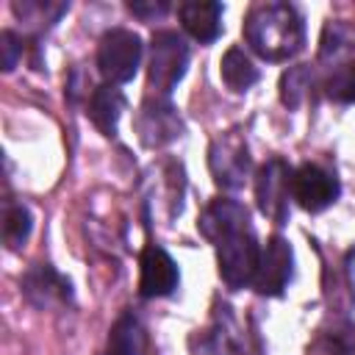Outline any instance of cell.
Instances as JSON below:
<instances>
[{
	"label": "cell",
	"instance_id": "1",
	"mask_svg": "<svg viewBox=\"0 0 355 355\" xmlns=\"http://www.w3.org/2000/svg\"><path fill=\"white\" fill-rule=\"evenodd\" d=\"M200 233L216 247V263L219 275L227 283V288H244L252 283L261 247L255 239V230L250 225V214L236 200L216 197L205 205L200 222Z\"/></svg>",
	"mask_w": 355,
	"mask_h": 355
},
{
	"label": "cell",
	"instance_id": "4",
	"mask_svg": "<svg viewBox=\"0 0 355 355\" xmlns=\"http://www.w3.org/2000/svg\"><path fill=\"white\" fill-rule=\"evenodd\" d=\"M141 64V39L128 28H111L97 47V67L108 83H128Z\"/></svg>",
	"mask_w": 355,
	"mask_h": 355
},
{
	"label": "cell",
	"instance_id": "14",
	"mask_svg": "<svg viewBox=\"0 0 355 355\" xmlns=\"http://www.w3.org/2000/svg\"><path fill=\"white\" fill-rule=\"evenodd\" d=\"M108 355H144V330L133 313H122L108 333Z\"/></svg>",
	"mask_w": 355,
	"mask_h": 355
},
{
	"label": "cell",
	"instance_id": "17",
	"mask_svg": "<svg viewBox=\"0 0 355 355\" xmlns=\"http://www.w3.org/2000/svg\"><path fill=\"white\" fill-rule=\"evenodd\" d=\"M31 227H33L31 211H28L25 205L8 202V205H6V214H3V241H6L11 250H19V247L28 241Z\"/></svg>",
	"mask_w": 355,
	"mask_h": 355
},
{
	"label": "cell",
	"instance_id": "21",
	"mask_svg": "<svg viewBox=\"0 0 355 355\" xmlns=\"http://www.w3.org/2000/svg\"><path fill=\"white\" fill-rule=\"evenodd\" d=\"M22 55V39L14 33V31H3L0 33V58H3V69L11 72L17 67Z\"/></svg>",
	"mask_w": 355,
	"mask_h": 355
},
{
	"label": "cell",
	"instance_id": "15",
	"mask_svg": "<svg viewBox=\"0 0 355 355\" xmlns=\"http://www.w3.org/2000/svg\"><path fill=\"white\" fill-rule=\"evenodd\" d=\"M219 72H222V80H225V86H227L230 92H247V89L258 80V69L252 67V61H250V58L244 55V50H239V47H230V50L225 53Z\"/></svg>",
	"mask_w": 355,
	"mask_h": 355
},
{
	"label": "cell",
	"instance_id": "16",
	"mask_svg": "<svg viewBox=\"0 0 355 355\" xmlns=\"http://www.w3.org/2000/svg\"><path fill=\"white\" fill-rule=\"evenodd\" d=\"M191 355H230L233 352V333L222 324H211L205 330H197L189 338Z\"/></svg>",
	"mask_w": 355,
	"mask_h": 355
},
{
	"label": "cell",
	"instance_id": "6",
	"mask_svg": "<svg viewBox=\"0 0 355 355\" xmlns=\"http://www.w3.org/2000/svg\"><path fill=\"white\" fill-rule=\"evenodd\" d=\"M288 191H291V169L280 158H269L255 178V200L258 208L275 219L277 225H286L288 219Z\"/></svg>",
	"mask_w": 355,
	"mask_h": 355
},
{
	"label": "cell",
	"instance_id": "20",
	"mask_svg": "<svg viewBox=\"0 0 355 355\" xmlns=\"http://www.w3.org/2000/svg\"><path fill=\"white\" fill-rule=\"evenodd\" d=\"M308 355H355V330H336L319 336Z\"/></svg>",
	"mask_w": 355,
	"mask_h": 355
},
{
	"label": "cell",
	"instance_id": "2",
	"mask_svg": "<svg viewBox=\"0 0 355 355\" xmlns=\"http://www.w3.org/2000/svg\"><path fill=\"white\" fill-rule=\"evenodd\" d=\"M244 42L266 61H288L302 50L305 22L291 3H258L244 17Z\"/></svg>",
	"mask_w": 355,
	"mask_h": 355
},
{
	"label": "cell",
	"instance_id": "3",
	"mask_svg": "<svg viewBox=\"0 0 355 355\" xmlns=\"http://www.w3.org/2000/svg\"><path fill=\"white\" fill-rule=\"evenodd\" d=\"M189 67V47L175 31H158L150 42V64H147V86L166 97Z\"/></svg>",
	"mask_w": 355,
	"mask_h": 355
},
{
	"label": "cell",
	"instance_id": "19",
	"mask_svg": "<svg viewBox=\"0 0 355 355\" xmlns=\"http://www.w3.org/2000/svg\"><path fill=\"white\" fill-rule=\"evenodd\" d=\"M311 83V69L308 67H291L288 72H283L280 78V97L288 108H297L305 97V89Z\"/></svg>",
	"mask_w": 355,
	"mask_h": 355
},
{
	"label": "cell",
	"instance_id": "12",
	"mask_svg": "<svg viewBox=\"0 0 355 355\" xmlns=\"http://www.w3.org/2000/svg\"><path fill=\"white\" fill-rule=\"evenodd\" d=\"M178 17L197 42L208 44L222 33V3L214 0H186L178 6Z\"/></svg>",
	"mask_w": 355,
	"mask_h": 355
},
{
	"label": "cell",
	"instance_id": "9",
	"mask_svg": "<svg viewBox=\"0 0 355 355\" xmlns=\"http://www.w3.org/2000/svg\"><path fill=\"white\" fill-rule=\"evenodd\" d=\"M139 263H141V277H139L141 297H166L178 288L180 275H178V266H175L172 255L164 247L147 244Z\"/></svg>",
	"mask_w": 355,
	"mask_h": 355
},
{
	"label": "cell",
	"instance_id": "7",
	"mask_svg": "<svg viewBox=\"0 0 355 355\" xmlns=\"http://www.w3.org/2000/svg\"><path fill=\"white\" fill-rule=\"evenodd\" d=\"M291 197L311 214L324 211L338 197V180L316 164H302L291 172Z\"/></svg>",
	"mask_w": 355,
	"mask_h": 355
},
{
	"label": "cell",
	"instance_id": "5",
	"mask_svg": "<svg viewBox=\"0 0 355 355\" xmlns=\"http://www.w3.org/2000/svg\"><path fill=\"white\" fill-rule=\"evenodd\" d=\"M208 164H211V175L216 180V186L239 189L250 172V150L236 130H227L214 139Z\"/></svg>",
	"mask_w": 355,
	"mask_h": 355
},
{
	"label": "cell",
	"instance_id": "18",
	"mask_svg": "<svg viewBox=\"0 0 355 355\" xmlns=\"http://www.w3.org/2000/svg\"><path fill=\"white\" fill-rule=\"evenodd\" d=\"M324 92L336 103H355V61L333 67L324 78Z\"/></svg>",
	"mask_w": 355,
	"mask_h": 355
},
{
	"label": "cell",
	"instance_id": "13",
	"mask_svg": "<svg viewBox=\"0 0 355 355\" xmlns=\"http://www.w3.org/2000/svg\"><path fill=\"white\" fill-rule=\"evenodd\" d=\"M122 108H125V94L114 83H103V86L92 89V94H89V119L97 125L100 133H105V136L116 133V122H119Z\"/></svg>",
	"mask_w": 355,
	"mask_h": 355
},
{
	"label": "cell",
	"instance_id": "8",
	"mask_svg": "<svg viewBox=\"0 0 355 355\" xmlns=\"http://www.w3.org/2000/svg\"><path fill=\"white\" fill-rule=\"evenodd\" d=\"M291 263H294V255H291L288 241L280 239V236H272L266 241V247L261 250L258 269H255V277H252V288L263 297L283 294V288L291 280Z\"/></svg>",
	"mask_w": 355,
	"mask_h": 355
},
{
	"label": "cell",
	"instance_id": "10",
	"mask_svg": "<svg viewBox=\"0 0 355 355\" xmlns=\"http://www.w3.org/2000/svg\"><path fill=\"white\" fill-rule=\"evenodd\" d=\"M136 128H139V136L147 147H161V144L180 136V119H178L175 108L161 97L147 100L141 105Z\"/></svg>",
	"mask_w": 355,
	"mask_h": 355
},
{
	"label": "cell",
	"instance_id": "11",
	"mask_svg": "<svg viewBox=\"0 0 355 355\" xmlns=\"http://www.w3.org/2000/svg\"><path fill=\"white\" fill-rule=\"evenodd\" d=\"M22 291L25 297L36 305V308H53V305H64L72 300V288H69V280L61 277L53 266H33L25 272L22 277Z\"/></svg>",
	"mask_w": 355,
	"mask_h": 355
},
{
	"label": "cell",
	"instance_id": "22",
	"mask_svg": "<svg viewBox=\"0 0 355 355\" xmlns=\"http://www.w3.org/2000/svg\"><path fill=\"white\" fill-rule=\"evenodd\" d=\"M128 8L141 19H153V17H164L169 11V3L166 0H158V3H128Z\"/></svg>",
	"mask_w": 355,
	"mask_h": 355
}]
</instances>
